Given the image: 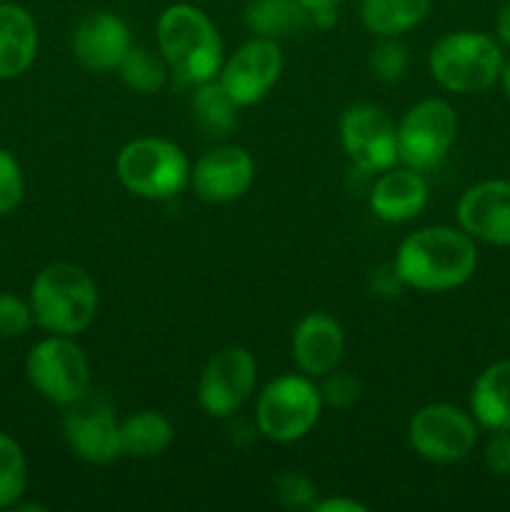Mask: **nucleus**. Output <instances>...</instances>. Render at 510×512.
Returning <instances> with one entry per match:
<instances>
[{
  "instance_id": "obj_1",
  "label": "nucleus",
  "mask_w": 510,
  "mask_h": 512,
  "mask_svg": "<svg viewBox=\"0 0 510 512\" xmlns=\"http://www.w3.org/2000/svg\"><path fill=\"white\" fill-rule=\"evenodd\" d=\"M478 268L475 240L463 228L430 225L408 235L395 253V275L403 285L425 293L460 288Z\"/></svg>"
},
{
  "instance_id": "obj_2",
  "label": "nucleus",
  "mask_w": 510,
  "mask_h": 512,
  "mask_svg": "<svg viewBox=\"0 0 510 512\" xmlns=\"http://www.w3.org/2000/svg\"><path fill=\"white\" fill-rule=\"evenodd\" d=\"M158 50L168 68L185 83L218 78L223 68V40L213 20L190 3H175L160 13L155 25Z\"/></svg>"
},
{
  "instance_id": "obj_3",
  "label": "nucleus",
  "mask_w": 510,
  "mask_h": 512,
  "mask_svg": "<svg viewBox=\"0 0 510 512\" xmlns=\"http://www.w3.org/2000/svg\"><path fill=\"white\" fill-rule=\"evenodd\" d=\"M30 308L35 323L50 335H70L90 328L98 315L100 295L93 278L80 265L50 263L30 285Z\"/></svg>"
},
{
  "instance_id": "obj_4",
  "label": "nucleus",
  "mask_w": 510,
  "mask_h": 512,
  "mask_svg": "<svg viewBox=\"0 0 510 512\" xmlns=\"http://www.w3.org/2000/svg\"><path fill=\"white\" fill-rule=\"evenodd\" d=\"M430 75L450 93H480L503 73V45L478 30L443 35L430 50Z\"/></svg>"
},
{
  "instance_id": "obj_5",
  "label": "nucleus",
  "mask_w": 510,
  "mask_h": 512,
  "mask_svg": "<svg viewBox=\"0 0 510 512\" xmlns=\"http://www.w3.org/2000/svg\"><path fill=\"white\" fill-rule=\"evenodd\" d=\"M125 188L145 200H168L190 183V163L183 148L165 138H135L115 160Z\"/></svg>"
},
{
  "instance_id": "obj_6",
  "label": "nucleus",
  "mask_w": 510,
  "mask_h": 512,
  "mask_svg": "<svg viewBox=\"0 0 510 512\" xmlns=\"http://www.w3.org/2000/svg\"><path fill=\"white\" fill-rule=\"evenodd\" d=\"M323 395L310 375H283L265 385L255 405L258 430L273 443H295L315 428Z\"/></svg>"
},
{
  "instance_id": "obj_7",
  "label": "nucleus",
  "mask_w": 510,
  "mask_h": 512,
  "mask_svg": "<svg viewBox=\"0 0 510 512\" xmlns=\"http://www.w3.org/2000/svg\"><path fill=\"white\" fill-rule=\"evenodd\" d=\"M30 385L45 400L68 408L90 390V365L70 335H50L30 348L25 358Z\"/></svg>"
},
{
  "instance_id": "obj_8",
  "label": "nucleus",
  "mask_w": 510,
  "mask_h": 512,
  "mask_svg": "<svg viewBox=\"0 0 510 512\" xmlns=\"http://www.w3.org/2000/svg\"><path fill=\"white\" fill-rule=\"evenodd\" d=\"M408 443L430 463H460L478 445V423L450 403H430L408 423Z\"/></svg>"
},
{
  "instance_id": "obj_9",
  "label": "nucleus",
  "mask_w": 510,
  "mask_h": 512,
  "mask_svg": "<svg viewBox=\"0 0 510 512\" xmlns=\"http://www.w3.org/2000/svg\"><path fill=\"white\" fill-rule=\"evenodd\" d=\"M458 138V115L440 98L415 103L398 123V160L408 168L428 170L443 163Z\"/></svg>"
},
{
  "instance_id": "obj_10",
  "label": "nucleus",
  "mask_w": 510,
  "mask_h": 512,
  "mask_svg": "<svg viewBox=\"0 0 510 512\" xmlns=\"http://www.w3.org/2000/svg\"><path fill=\"white\" fill-rule=\"evenodd\" d=\"M258 363L253 353L238 345L218 350L205 363L198 383V403L210 418H230L253 395Z\"/></svg>"
},
{
  "instance_id": "obj_11",
  "label": "nucleus",
  "mask_w": 510,
  "mask_h": 512,
  "mask_svg": "<svg viewBox=\"0 0 510 512\" xmlns=\"http://www.w3.org/2000/svg\"><path fill=\"white\" fill-rule=\"evenodd\" d=\"M340 140L348 158L368 173L393 168L398 160V125L373 103H358L345 110Z\"/></svg>"
},
{
  "instance_id": "obj_12",
  "label": "nucleus",
  "mask_w": 510,
  "mask_h": 512,
  "mask_svg": "<svg viewBox=\"0 0 510 512\" xmlns=\"http://www.w3.org/2000/svg\"><path fill=\"white\" fill-rule=\"evenodd\" d=\"M65 443L85 463L105 465L120 455V423L103 395L85 393L68 405L63 418Z\"/></svg>"
},
{
  "instance_id": "obj_13",
  "label": "nucleus",
  "mask_w": 510,
  "mask_h": 512,
  "mask_svg": "<svg viewBox=\"0 0 510 512\" xmlns=\"http://www.w3.org/2000/svg\"><path fill=\"white\" fill-rule=\"evenodd\" d=\"M283 73V50L278 40L253 38L240 45L220 68L218 80L238 108L255 105L270 93Z\"/></svg>"
},
{
  "instance_id": "obj_14",
  "label": "nucleus",
  "mask_w": 510,
  "mask_h": 512,
  "mask_svg": "<svg viewBox=\"0 0 510 512\" xmlns=\"http://www.w3.org/2000/svg\"><path fill=\"white\" fill-rule=\"evenodd\" d=\"M255 178V163L240 145H220L200 155L190 170V185L205 203H233L248 193Z\"/></svg>"
},
{
  "instance_id": "obj_15",
  "label": "nucleus",
  "mask_w": 510,
  "mask_h": 512,
  "mask_svg": "<svg viewBox=\"0 0 510 512\" xmlns=\"http://www.w3.org/2000/svg\"><path fill=\"white\" fill-rule=\"evenodd\" d=\"M458 223L473 240L510 248V180H483L465 190Z\"/></svg>"
},
{
  "instance_id": "obj_16",
  "label": "nucleus",
  "mask_w": 510,
  "mask_h": 512,
  "mask_svg": "<svg viewBox=\"0 0 510 512\" xmlns=\"http://www.w3.org/2000/svg\"><path fill=\"white\" fill-rule=\"evenodd\" d=\"M130 48L133 40L128 25L113 10H95L85 15L73 33V55L93 73L118 70Z\"/></svg>"
},
{
  "instance_id": "obj_17",
  "label": "nucleus",
  "mask_w": 510,
  "mask_h": 512,
  "mask_svg": "<svg viewBox=\"0 0 510 512\" xmlns=\"http://www.w3.org/2000/svg\"><path fill=\"white\" fill-rule=\"evenodd\" d=\"M345 335L338 320L328 313H310L293 330V360L310 378H325L340 365Z\"/></svg>"
},
{
  "instance_id": "obj_18",
  "label": "nucleus",
  "mask_w": 510,
  "mask_h": 512,
  "mask_svg": "<svg viewBox=\"0 0 510 512\" xmlns=\"http://www.w3.org/2000/svg\"><path fill=\"white\" fill-rule=\"evenodd\" d=\"M428 203V183L415 168L383 170L370 193V210L385 223L413 220Z\"/></svg>"
},
{
  "instance_id": "obj_19",
  "label": "nucleus",
  "mask_w": 510,
  "mask_h": 512,
  "mask_svg": "<svg viewBox=\"0 0 510 512\" xmlns=\"http://www.w3.org/2000/svg\"><path fill=\"white\" fill-rule=\"evenodd\" d=\"M38 55V25L23 5L0 0V80L28 73Z\"/></svg>"
},
{
  "instance_id": "obj_20",
  "label": "nucleus",
  "mask_w": 510,
  "mask_h": 512,
  "mask_svg": "<svg viewBox=\"0 0 510 512\" xmlns=\"http://www.w3.org/2000/svg\"><path fill=\"white\" fill-rule=\"evenodd\" d=\"M470 415L488 433L510 430V360L488 365L470 390Z\"/></svg>"
},
{
  "instance_id": "obj_21",
  "label": "nucleus",
  "mask_w": 510,
  "mask_h": 512,
  "mask_svg": "<svg viewBox=\"0 0 510 512\" xmlns=\"http://www.w3.org/2000/svg\"><path fill=\"white\" fill-rule=\"evenodd\" d=\"M175 428L163 413L140 410L120 423V455L135 460H150L163 455L173 445Z\"/></svg>"
},
{
  "instance_id": "obj_22",
  "label": "nucleus",
  "mask_w": 510,
  "mask_h": 512,
  "mask_svg": "<svg viewBox=\"0 0 510 512\" xmlns=\"http://www.w3.org/2000/svg\"><path fill=\"white\" fill-rule=\"evenodd\" d=\"M433 8V0H363L360 18L378 38H398L415 28Z\"/></svg>"
},
{
  "instance_id": "obj_23",
  "label": "nucleus",
  "mask_w": 510,
  "mask_h": 512,
  "mask_svg": "<svg viewBox=\"0 0 510 512\" xmlns=\"http://www.w3.org/2000/svg\"><path fill=\"white\" fill-rule=\"evenodd\" d=\"M308 15L298 0H250L245 8V23L258 38L278 40L298 33Z\"/></svg>"
},
{
  "instance_id": "obj_24",
  "label": "nucleus",
  "mask_w": 510,
  "mask_h": 512,
  "mask_svg": "<svg viewBox=\"0 0 510 512\" xmlns=\"http://www.w3.org/2000/svg\"><path fill=\"white\" fill-rule=\"evenodd\" d=\"M190 105H193L195 120H198V125L208 135L223 138V135H228L230 130L235 128V123H238V105L233 103V98L225 93L220 80L215 78L198 83Z\"/></svg>"
},
{
  "instance_id": "obj_25",
  "label": "nucleus",
  "mask_w": 510,
  "mask_h": 512,
  "mask_svg": "<svg viewBox=\"0 0 510 512\" xmlns=\"http://www.w3.org/2000/svg\"><path fill=\"white\" fill-rule=\"evenodd\" d=\"M28 488V460L18 440L0 433V510H10Z\"/></svg>"
},
{
  "instance_id": "obj_26",
  "label": "nucleus",
  "mask_w": 510,
  "mask_h": 512,
  "mask_svg": "<svg viewBox=\"0 0 510 512\" xmlns=\"http://www.w3.org/2000/svg\"><path fill=\"white\" fill-rule=\"evenodd\" d=\"M120 78L135 93H155V90L163 88L165 78H168V63L160 58H155L148 48L143 45H133V48L125 53L123 63L118 65Z\"/></svg>"
},
{
  "instance_id": "obj_27",
  "label": "nucleus",
  "mask_w": 510,
  "mask_h": 512,
  "mask_svg": "<svg viewBox=\"0 0 510 512\" xmlns=\"http://www.w3.org/2000/svg\"><path fill=\"white\" fill-rule=\"evenodd\" d=\"M25 198V175L18 158L0 148V215H10Z\"/></svg>"
},
{
  "instance_id": "obj_28",
  "label": "nucleus",
  "mask_w": 510,
  "mask_h": 512,
  "mask_svg": "<svg viewBox=\"0 0 510 512\" xmlns=\"http://www.w3.org/2000/svg\"><path fill=\"white\" fill-rule=\"evenodd\" d=\"M35 323L28 300L15 293H0V338H23Z\"/></svg>"
},
{
  "instance_id": "obj_29",
  "label": "nucleus",
  "mask_w": 510,
  "mask_h": 512,
  "mask_svg": "<svg viewBox=\"0 0 510 512\" xmlns=\"http://www.w3.org/2000/svg\"><path fill=\"white\" fill-rule=\"evenodd\" d=\"M370 68L385 83L400 80L408 70V50L403 43H398V38H383V43L370 55Z\"/></svg>"
},
{
  "instance_id": "obj_30",
  "label": "nucleus",
  "mask_w": 510,
  "mask_h": 512,
  "mask_svg": "<svg viewBox=\"0 0 510 512\" xmlns=\"http://www.w3.org/2000/svg\"><path fill=\"white\" fill-rule=\"evenodd\" d=\"M273 490H275V498H278V503L285 505V508H293V510L310 508L313 510V505L318 503V500H315V485L300 473L278 475L273 483Z\"/></svg>"
},
{
  "instance_id": "obj_31",
  "label": "nucleus",
  "mask_w": 510,
  "mask_h": 512,
  "mask_svg": "<svg viewBox=\"0 0 510 512\" xmlns=\"http://www.w3.org/2000/svg\"><path fill=\"white\" fill-rule=\"evenodd\" d=\"M320 395H323V403L333 405V408H348L358 400L360 395V383L355 375L350 373H328L325 375V383L320 388Z\"/></svg>"
},
{
  "instance_id": "obj_32",
  "label": "nucleus",
  "mask_w": 510,
  "mask_h": 512,
  "mask_svg": "<svg viewBox=\"0 0 510 512\" xmlns=\"http://www.w3.org/2000/svg\"><path fill=\"white\" fill-rule=\"evenodd\" d=\"M485 465L498 478H510V430H495L490 433L483 453Z\"/></svg>"
},
{
  "instance_id": "obj_33",
  "label": "nucleus",
  "mask_w": 510,
  "mask_h": 512,
  "mask_svg": "<svg viewBox=\"0 0 510 512\" xmlns=\"http://www.w3.org/2000/svg\"><path fill=\"white\" fill-rule=\"evenodd\" d=\"M313 512H368V508L353 498H328L315 503Z\"/></svg>"
},
{
  "instance_id": "obj_34",
  "label": "nucleus",
  "mask_w": 510,
  "mask_h": 512,
  "mask_svg": "<svg viewBox=\"0 0 510 512\" xmlns=\"http://www.w3.org/2000/svg\"><path fill=\"white\" fill-rule=\"evenodd\" d=\"M495 40L503 48H510V0L500 8L498 18H495Z\"/></svg>"
},
{
  "instance_id": "obj_35",
  "label": "nucleus",
  "mask_w": 510,
  "mask_h": 512,
  "mask_svg": "<svg viewBox=\"0 0 510 512\" xmlns=\"http://www.w3.org/2000/svg\"><path fill=\"white\" fill-rule=\"evenodd\" d=\"M308 13H320V10H335L343 0H298Z\"/></svg>"
},
{
  "instance_id": "obj_36",
  "label": "nucleus",
  "mask_w": 510,
  "mask_h": 512,
  "mask_svg": "<svg viewBox=\"0 0 510 512\" xmlns=\"http://www.w3.org/2000/svg\"><path fill=\"white\" fill-rule=\"evenodd\" d=\"M500 83H503L505 95H508V100H510V60L503 65V73H500Z\"/></svg>"
}]
</instances>
